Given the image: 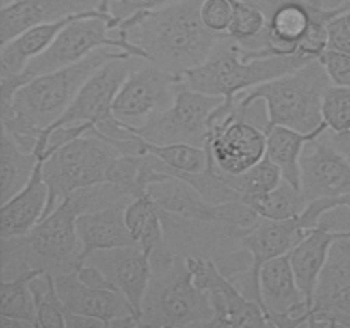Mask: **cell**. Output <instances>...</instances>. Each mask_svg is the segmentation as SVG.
<instances>
[{"label":"cell","instance_id":"1","mask_svg":"<svg viewBox=\"0 0 350 328\" xmlns=\"http://www.w3.org/2000/svg\"><path fill=\"white\" fill-rule=\"evenodd\" d=\"M132 195L115 183L81 188L60 202L29 232L2 238V280L60 273L77 270L81 262V239L77 217L84 212L132 200Z\"/></svg>","mask_w":350,"mask_h":328},{"label":"cell","instance_id":"2","mask_svg":"<svg viewBox=\"0 0 350 328\" xmlns=\"http://www.w3.org/2000/svg\"><path fill=\"white\" fill-rule=\"evenodd\" d=\"M200 3L202 0H183L142 10L120 20L113 31L139 48L144 60L181 75L204 64L226 36L202 23Z\"/></svg>","mask_w":350,"mask_h":328},{"label":"cell","instance_id":"3","mask_svg":"<svg viewBox=\"0 0 350 328\" xmlns=\"http://www.w3.org/2000/svg\"><path fill=\"white\" fill-rule=\"evenodd\" d=\"M123 53L126 51L99 48L77 64L33 77L14 92L9 102L0 105L2 128L23 149L34 152L41 133L67 111L85 81L101 65Z\"/></svg>","mask_w":350,"mask_h":328},{"label":"cell","instance_id":"4","mask_svg":"<svg viewBox=\"0 0 350 328\" xmlns=\"http://www.w3.org/2000/svg\"><path fill=\"white\" fill-rule=\"evenodd\" d=\"M150 258V282L144 297L140 327H211L214 310L197 286L187 256L164 241Z\"/></svg>","mask_w":350,"mask_h":328},{"label":"cell","instance_id":"5","mask_svg":"<svg viewBox=\"0 0 350 328\" xmlns=\"http://www.w3.org/2000/svg\"><path fill=\"white\" fill-rule=\"evenodd\" d=\"M308 62H311V58L301 53L245 58L238 43L226 34L204 64L178 77L185 87L234 99L248 89L297 70Z\"/></svg>","mask_w":350,"mask_h":328},{"label":"cell","instance_id":"6","mask_svg":"<svg viewBox=\"0 0 350 328\" xmlns=\"http://www.w3.org/2000/svg\"><path fill=\"white\" fill-rule=\"evenodd\" d=\"M334 84L320 58L304 64L291 74L260 84L236 96L241 106L263 101L269 113V125H282L303 133L325 132L321 99ZM267 125V126H269Z\"/></svg>","mask_w":350,"mask_h":328},{"label":"cell","instance_id":"7","mask_svg":"<svg viewBox=\"0 0 350 328\" xmlns=\"http://www.w3.org/2000/svg\"><path fill=\"white\" fill-rule=\"evenodd\" d=\"M120 154L111 142L91 130L50 154L43 161V178L48 187L44 217L74 191L109 183L113 163Z\"/></svg>","mask_w":350,"mask_h":328},{"label":"cell","instance_id":"8","mask_svg":"<svg viewBox=\"0 0 350 328\" xmlns=\"http://www.w3.org/2000/svg\"><path fill=\"white\" fill-rule=\"evenodd\" d=\"M116 24L118 23L115 17L103 10L74 19L60 31L48 50L27 65L23 74L31 81L36 75L77 64L99 48H116L132 57L144 58L139 48L133 46L125 36L113 31Z\"/></svg>","mask_w":350,"mask_h":328},{"label":"cell","instance_id":"9","mask_svg":"<svg viewBox=\"0 0 350 328\" xmlns=\"http://www.w3.org/2000/svg\"><path fill=\"white\" fill-rule=\"evenodd\" d=\"M221 96L205 94L185 87L178 82L174 102L139 128H129L152 144H191L205 147L211 137V120L215 109L224 102Z\"/></svg>","mask_w":350,"mask_h":328},{"label":"cell","instance_id":"10","mask_svg":"<svg viewBox=\"0 0 350 328\" xmlns=\"http://www.w3.org/2000/svg\"><path fill=\"white\" fill-rule=\"evenodd\" d=\"M205 147L221 173L239 174L267 156V132L238 111L234 99H224L212 115Z\"/></svg>","mask_w":350,"mask_h":328},{"label":"cell","instance_id":"11","mask_svg":"<svg viewBox=\"0 0 350 328\" xmlns=\"http://www.w3.org/2000/svg\"><path fill=\"white\" fill-rule=\"evenodd\" d=\"M180 77L137 58L113 102V115L130 128H139L174 102Z\"/></svg>","mask_w":350,"mask_h":328},{"label":"cell","instance_id":"12","mask_svg":"<svg viewBox=\"0 0 350 328\" xmlns=\"http://www.w3.org/2000/svg\"><path fill=\"white\" fill-rule=\"evenodd\" d=\"M197 286L207 294L214 310L211 327H270L265 311L253 299L246 297L231 279L224 275L214 260L187 256Z\"/></svg>","mask_w":350,"mask_h":328},{"label":"cell","instance_id":"13","mask_svg":"<svg viewBox=\"0 0 350 328\" xmlns=\"http://www.w3.org/2000/svg\"><path fill=\"white\" fill-rule=\"evenodd\" d=\"M260 296L270 327H310L311 303L299 287L289 253L263 263L260 269Z\"/></svg>","mask_w":350,"mask_h":328},{"label":"cell","instance_id":"14","mask_svg":"<svg viewBox=\"0 0 350 328\" xmlns=\"http://www.w3.org/2000/svg\"><path fill=\"white\" fill-rule=\"evenodd\" d=\"M137 57L123 53L111 58L85 81L67 111L51 126L91 125L98 126L113 118V102ZM50 126V128H51Z\"/></svg>","mask_w":350,"mask_h":328},{"label":"cell","instance_id":"15","mask_svg":"<svg viewBox=\"0 0 350 328\" xmlns=\"http://www.w3.org/2000/svg\"><path fill=\"white\" fill-rule=\"evenodd\" d=\"M310 327H350V234L332 245L314 290Z\"/></svg>","mask_w":350,"mask_h":328},{"label":"cell","instance_id":"16","mask_svg":"<svg viewBox=\"0 0 350 328\" xmlns=\"http://www.w3.org/2000/svg\"><path fill=\"white\" fill-rule=\"evenodd\" d=\"M55 284L65 313L99 318L108 327H140L135 311L120 290L88 286L75 270L55 275Z\"/></svg>","mask_w":350,"mask_h":328},{"label":"cell","instance_id":"17","mask_svg":"<svg viewBox=\"0 0 350 328\" xmlns=\"http://www.w3.org/2000/svg\"><path fill=\"white\" fill-rule=\"evenodd\" d=\"M84 263L98 266L116 290L129 299L137 318H142L144 297L150 282V258L139 245L98 249Z\"/></svg>","mask_w":350,"mask_h":328},{"label":"cell","instance_id":"18","mask_svg":"<svg viewBox=\"0 0 350 328\" xmlns=\"http://www.w3.org/2000/svg\"><path fill=\"white\" fill-rule=\"evenodd\" d=\"M301 190L308 202L349 197L350 161L321 137L310 140L301 156Z\"/></svg>","mask_w":350,"mask_h":328},{"label":"cell","instance_id":"19","mask_svg":"<svg viewBox=\"0 0 350 328\" xmlns=\"http://www.w3.org/2000/svg\"><path fill=\"white\" fill-rule=\"evenodd\" d=\"M89 10H101V0H14L0 10V40L3 44L38 24L55 23Z\"/></svg>","mask_w":350,"mask_h":328},{"label":"cell","instance_id":"20","mask_svg":"<svg viewBox=\"0 0 350 328\" xmlns=\"http://www.w3.org/2000/svg\"><path fill=\"white\" fill-rule=\"evenodd\" d=\"M126 205L129 202H122V204H113L79 215L77 234L82 246V263L91 253L98 249L137 245L125 221Z\"/></svg>","mask_w":350,"mask_h":328},{"label":"cell","instance_id":"21","mask_svg":"<svg viewBox=\"0 0 350 328\" xmlns=\"http://www.w3.org/2000/svg\"><path fill=\"white\" fill-rule=\"evenodd\" d=\"M349 234L350 229H334L332 222L321 221L289 253L296 279L299 282V287L310 299L311 308H313V297L318 279H320L321 270L327 263L332 245L338 238H344V236Z\"/></svg>","mask_w":350,"mask_h":328},{"label":"cell","instance_id":"22","mask_svg":"<svg viewBox=\"0 0 350 328\" xmlns=\"http://www.w3.org/2000/svg\"><path fill=\"white\" fill-rule=\"evenodd\" d=\"M48 207V187L43 178V159H40L29 183L3 202L0 208V238H16L29 232Z\"/></svg>","mask_w":350,"mask_h":328},{"label":"cell","instance_id":"23","mask_svg":"<svg viewBox=\"0 0 350 328\" xmlns=\"http://www.w3.org/2000/svg\"><path fill=\"white\" fill-rule=\"evenodd\" d=\"M92 12H96V10L77 14V16H70L67 19L55 20V23L38 24V26L29 27L19 36L3 43L2 50H0V77H12V75L23 74L34 58L40 57L44 50H48V46L53 43L55 38L60 34V31L68 23Z\"/></svg>","mask_w":350,"mask_h":328},{"label":"cell","instance_id":"24","mask_svg":"<svg viewBox=\"0 0 350 328\" xmlns=\"http://www.w3.org/2000/svg\"><path fill=\"white\" fill-rule=\"evenodd\" d=\"M311 24V7L303 0L280 5L267 24L270 55L297 53L301 40Z\"/></svg>","mask_w":350,"mask_h":328},{"label":"cell","instance_id":"25","mask_svg":"<svg viewBox=\"0 0 350 328\" xmlns=\"http://www.w3.org/2000/svg\"><path fill=\"white\" fill-rule=\"evenodd\" d=\"M267 132V157L282 173V178L301 188V156L306 144L320 137L323 132L303 133L282 125H269Z\"/></svg>","mask_w":350,"mask_h":328},{"label":"cell","instance_id":"26","mask_svg":"<svg viewBox=\"0 0 350 328\" xmlns=\"http://www.w3.org/2000/svg\"><path fill=\"white\" fill-rule=\"evenodd\" d=\"M40 157L23 149L7 130L2 128L0 142V202H7L19 193L33 178Z\"/></svg>","mask_w":350,"mask_h":328},{"label":"cell","instance_id":"27","mask_svg":"<svg viewBox=\"0 0 350 328\" xmlns=\"http://www.w3.org/2000/svg\"><path fill=\"white\" fill-rule=\"evenodd\" d=\"M125 221L132 238L147 255L164 245L161 210L149 193L132 198L125 208Z\"/></svg>","mask_w":350,"mask_h":328},{"label":"cell","instance_id":"28","mask_svg":"<svg viewBox=\"0 0 350 328\" xmlns=\"http://www.w3.org/2000/svg\"><path fill=\"white\" fill-rule=\"evenodd\" d=\"M219 173H221V171H219ZM221 176L224 178L226 183L239 195L241 202H248L252 200V198L262 197V195L275 190L284 180L279 167H277L267 156L263 157L260 163H256L255 166L243 171V173H221Z\"/></svg>","mask_w":350,"mask_h":328},{"label":"cell","instance_id":"29","mask_svg":"<svg viewBox=\"0 0 350 328\" xmlns=\"http://www.w3.org/2000/svg\"><path fill=\"white\" fill-rule=\"evenodd\" d=\"M144 152L156 156L166 164V171L173 176L178 174L200 173L207 167L211 154L207 147L191 146V144H152L144 140Z\"/></svg>","mask_w":350,"mask_h":328},{"label":"cell","instance_id":"30","mask_svg":"<svg viewBox=\"0 0 350 328\" xmlns=\"http://www.w3.org/2000/svg\"><path fill=\"white\" fill-rule=\"evenodd\" d=\"M245 204L252 207L260 217L282 221V219H289L301 214L306 208L308 198L304 197L301 188H296L289 181L282 180V183L275 190L269 191L262 197L252 198Z\"/></svg>","mask_w":350,"mask_h":328},{"label":"cell","instance_id":"31","mask_svg":"<svg viewBox=\"0 0 350 328\" xmlns=\"http://www.w3.org/2000/svg\"><path fill=\"white\" fill-rule=\"evenodd\" d=\"M29 287L34 296V303H36L38 327L67 328L65 311L58 297L53 273L46 272L33 277L29 279Z\"/></svg>","mask_w":350,"mask_h":328},{"label":"cell","instance_id":"32","mask_svg":"<svg viewBox=\"0 0 350 328\" xmlns=\"http://www.w3.org/2000/svg\"><path fill=\"white\" fill-rule=\"evenodd\" d=\"M0 316L21 318V320L33 321L38 325L36 303H34L27 277L2 280L0 284Z\"/></svg>","mask_w":350,"mask_h":328},{"label":"cell","instance_id":"33","mask_svg":"<svg viewBox=\"0 0 350 328\" xmlns=\"http://www.w3.org/2000/svg\"><path fill=\"white\" fill-rule=\"evenodd\" d=\"M321 116L323 123L332 132H349L350 130V87L332 84L321 99Z\"/></svg>","mask_w":350,"mask_h":328},{"label":"cell","instance_id":"34","mask_svg":"<svg viewBox=\"0 0 350 328\" xmlns=\"http://www.w3.org/2000/svg\"><path fill=\"white\" fill-rule=\"evenodd\" d=\"M269 17L258 7L234 0V14H232L231 26L228 29V36L238 43H246L253 38L260 36L267 29Z\"/></svg>","mask_w":350,"mask_h":328},{"label":"cell","instance_id":"35","mask_svg":"<svg viewBox=\"0 0 350 328\" xmlns=\"http://www.w3.org/2000/svg\"><path fill=\"white\" fill-rule=\"evenodd\" d=\"M234 14V0H202L200 19L211 31L228 34Z\"/></svg>","mask_w":350,"mask_h":328},{"label":"cell","instance_id":"36","mask_svg":"<svg viewBox=\"0 0 350 328\" xmlns=\"http://www.w3.org/2000/svg\"><path fill=\"white\" fill-rule=\"evenodd\" d=\"M328 48L350 55V3L328 23Z\"/></svg>","mask_w":350,"mask_h":328},{"label":"cell","instance_id":"37","mask_svg":"<svg viewBox=\"0 0 350 328\" xmlns=\"http://www.w3.org/2000/svg\"><path fill=\"white\" fill-rule=\"evenodd\" d=\"M320 62L327 68L328 77L337 85H349L350 87V55L338 50H325L320 57Z\"/></svg>","mask_w":350,"mask_h":328},{"label":"cell","instance_id":"38","mask_svg":"<svg viewBox=\"0 0 350 328\" xmlns=\"http://www.w3.org/2000/svg\"><path fill=\"white\" fill-rule=\"evenodd\" d=\"M176 2H183V0H113L109 5V14L115 17L116 23H120L142 10H156Z\"/></svg>","mask_w":350,"mask_h":328},{"label":"cell","instance_id":"39","mask_svg":"<svg viewBox=\"0 0 350 328\" xmlns=\"http://www.w3.org/2000/svg\"><path fill=\"white\" fill-rule=\"evenodd\" d=\"M320 137L325 140V142H328L330 146H334L338 152L344 154V156L350 161V130L349 132L337 133V132H332V130L327 128Z\"/></svg>","mask_w":350,"mask_h":328},{"label":"cell","instance_id":"40","mask_svg":"<svg viewBox=\"0 0 350 328\" xmlns=\"http://www.w3.org/2000/svg\"><path fill=\"white\" fill-rule=\"evenodd\" d=\"M65 321H67V328H105L108 325L99 318L85 316V314H72L65 313Z\"/></svg>","mask_w":350,"mask_h":328},{"label":"cell","instance_id":"41","mask_svg":"<svg viewBox=\"0 0 350 328\" xmlns=\"http://www.w3.org/2000/svg\"><path fill=\"white\" fill-rule=\"evenodd\" d=\"M241 2H246V3H250V5L258 7L260 10H263V12H265L267 17H270L277 9H279L280 5H284V3H287V2H296V0H241Z\"/></svg>","mask_w":350,"mask_h":328},{"label":"cell","instance_id":"42","mask_svg":"<svg viewBox=\"0 0 350 328\" xmlns=\"http://www.w3.org/2000/svg\"><path fill=\"white\" fill-rule=\"evenodd\" d=\"M0 328H38L36 323L21 318L12 316H0Z\"/></svg>","mask_w":350,"mask_h":328},{"label":"cell","instance_id":"43","mask_svg":"<svg viewBox=\"0 0 350 328\" xmlns=\"http://www.w3.org/2000/svg\"><path fill=\"white\" fill-rule=\"evenodd\" d=\"M308 5L311 7H317V9H340V7L347 5L350 0H304Z\"/></svg>","mask_w":350,"mask_h":328},{"label":"cell","instance_id":"44","mask_svg":"<svg viewBox=\"0 0 350 328\" xmlns=\"http://www.w3.org/2000/svg\"><path fill=\"white\" fill-rule=\"evenodd\" d=\"M113 0H101V10L103 12H108L109 14V5H111Z\"/></svg>","mask_w":350,"mask_h":328},{"label":"cell","instance_id":"45","mask_svg":"<svg viewBox=\"0 0 350 328\" xmlns=\"http://www.w3.org/2000/svg\"><path fill=\"white\" fill-rule=\"evenodd\" d=\"M10 2H14V0H2V5H5V3H10Z\"/></svg>","mask_w":350,"mask_h":328}]
</instances>
